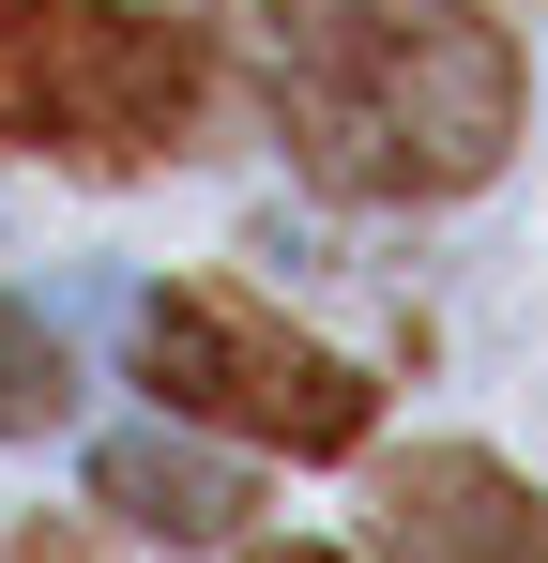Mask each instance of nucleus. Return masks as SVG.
<instances>
[{"label":"nucleus","instance_id":"obj_1","mask_svg":"<svg viewBox=\"0 0 548 563\" xmlns=\"http://www.w3.org/2000/svg\"><path fill=\"white\" fill-rule=\"evenodd\" d=\"M274 137L320 198L427 213L518 153V31L487 0H274Z\"/></svg>","mask_w":548,"mask_h":563},{"label":"nucleus","instance_id":"obj_2","mask_svg":"<svg viewBox=\"0 0 548 563\" xmlns=\"http://www.w3.org/2000/svg\"><path fill=\"white\" fill-rule=\"evenodd\" d=\"M213 31L198 15H122V0H0V137L77 153V168H153L213 137Z\"/></svg>","mask_w":548,"mask_h":563},{"label":"nucleus","instance_id":"obj_3","mask_svg":"<svg viewBox=\"0 0 548 563\" xmlns=\"http://www.w3.org/2000/svg\"><path fill=\"white\" fill-rule=\"evenodd\" d=\"M138 380L168 411H198V427H229V442H274V457H351L381 427V380L351 351L289 335L260 289H213V275H183V289L138 305Z\"/></svg>","mask_w":548,"mask_h":563},{"label":"nucleus","instance_id":"obj_4","mask_svg":"<svg viewBox=\"0 0 548 563\" xmlns=\"http://www.w3.org/2000/svg\"><path fill=\"white\" fill-rule=\"evenodd\" d=\"M381 563H548V487L503 472L487 442H412L365 503Z\"/></svg>","mask_w":548,"mask_h":563},{"label":"nucleus","instance_id":"obj_5","mask_svg":"<svg viewBox=\"0 0 548 563\" xmlns=\"http://www.w3.org/2000/svg\"><path fill=\"white\" fill-rule=\"evenodd\" d=\"M91 503L122 518V533H168V549H213V533H244V472L213 457V442H183V427H122L107 457H91Z\"/></svg>","mask_w":548,"mask_h":563},{"label":"nucleus","instance_id":"obj_6","mask_svg":"<svg viewBox=\"0 0 548 563\" xmlns=\"http://www.w3.org/2000/svg\"><path fill=\"white\" fill-rule=\"evenodd\" d=\"M77 411V351L31 320V305H0V442H46Z\"/></svg>","mask_w":548,"mask_h":563},{"label":"nucleus","instance_id":"obj_7","mask_svg":"<svg viewBox=\"0 0 548 563\" xmlns=\"http://www.w3.org/2000/svg\"><path fill=\"white\" fill-rule=\"evenodd\" d=\"M0 563H91L77 533H46V518H31V533H0Z\"/></svg>","mask_w":548,"mask_h":563},{"label":"nucleus","instance_id":"obj_8","mask_svg":"<svg viewBox=\"0 0 548 563\" xmlns=\"http://www.w3.org/2000/svg\"><path fill=\"white\" fill-rule=\"evenodd\" d=\"M244 563H336V549H244Z\"/></svg>","mask_w":548,"mask_h":563}]
</instances>
